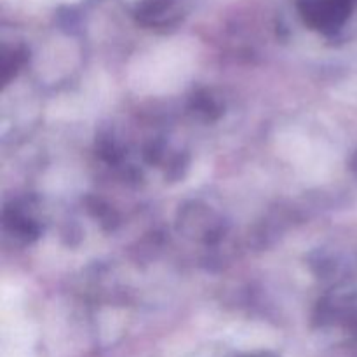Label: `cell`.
I'll use <instances>...</instances> for the list:
<instances>
[{"label":"cell","instance_id":"obj_1","mask_svg":"<svg viewBox=\"0 0 357 357\" xmlns=\"http://www.w3.org/2000/svg\"><path fill=\"white\" fill-rule=\"evenodd\" d=\"M195 108H197V112H202V114H206L208 117H211V114L215 110H218V105L215 103V100L209 96H197L195 98Z\"/></svg>","mask_w":357,"mask_h":357}]
</instances>
